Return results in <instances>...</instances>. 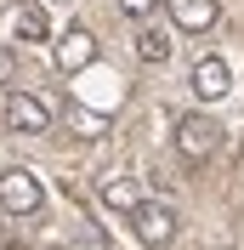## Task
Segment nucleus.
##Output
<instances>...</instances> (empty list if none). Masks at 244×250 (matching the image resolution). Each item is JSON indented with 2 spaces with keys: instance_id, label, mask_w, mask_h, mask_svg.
Returning <instances> with one entry per match:
<instances>
[{
  "instance_id": "nucleus-1",
  "label": "nucleus",
  "mask_w": 244,
  "mask_h": 250,
  "mask_svg": "<svg viewBox=\"0 0 244 250\" xmlns=\"http://www.w3.org/2000/svg\"><path fill=\"white\" fill-rule=\"evenodd\" d=\"M40 205H46V188H40L34 171H23V165L0 171V210L6 216H34Z\"/></svg>"
},
{
  "instance_id": "nucleus-2",
  "label": "nucleus",
  "mask_w": 244,
  "mask_h": 250,
  "mask_svg": "<svg viewBox=\"0 0 244 250\" xmlns=\"http://www.w3.org/2000/svg\"><path fill=\"white\" fill-rule=\"evenodd\" d=\"M216 142H222V125H216L210 114H182V120H176V154H182L187 165H204V159L216 154Z\"/></svg>"
},
{
  "instance_id": "nucleus-3",
  "label": "nucleus",
  "mask_w": 244,
  "mask_h": 250,
  "mask_svg": "<svg viewBox=\"0 0 244 250\" xmlns=\"http://www.w3.org/2000/svg\"><path fill=\"white\" fill-rule=\"evenodd\" d=\"M131 228H137V239L148 250H170V239H176V210H170L165 199H142L137 210H131Z\"/></svg>"
},
{
  "instance_id": "nucleus-4",
  "label": "nucleus",
  "mask_w": 244,
  "mask_h": 250,
  "mask_svg": "<svg viewBox=\"0 0 244 250\" xmlns=\"http://www.w3.org/2000/svg\"><path fill=\"white\" fill-rule=\"evenodd\" d=\"M6 125L23 131V137H40V131H51V108L40 97H29V91H12L6 97Z\"/></svg>"
},
{
  "instance_id": "nucleus-5",
  "label": "nucleus",
  "mask_w": 244,
  "mask_h": 250,
  "mask_svg": "<svg viewBox=\"0 0 244 250\" xmlns=\"http://www.w3.org/2000/svg\"><path fill=\"white\" fill-rule=\"evenodd\" d=\"M91 62H97V34L74 23V29L57 40V68L62 74H80V68H91Z\"/></svg>"
},
{
  "instance_id": "nucleus-6",
  "label": "nucleus",
  "mask_w": 244,
  "mask_h": 250,
  "mask_svg": "<svg viewBox=\"0 0 244 250\" xmlns=\"http://www.w3.org/2000/svg\"><path fill=\"white\" fill-rule=\"evenodd\" d=\"M233 91V68L222 57H199L193 68V97H204V103H216V97H227Z\"/></svg>"
},
{
  "instance_id": "nucleus-7",
  "label": "nucleus",
  "mask_w": 244,
  "mask_h": 250,
  "mask_svg": "<svg viewBox=\"0 0 244 250\" xmlns=\"http://www.w3.org/2000/svg\"><path fill=\"white\" fill-rule=\"evenodd\" d=\"M170 17L182 34H204L216 29V0H170Z\"/></svg>"
},
{
  "instance_id": "nucleus-8",
  "label": "nucleus",
  "mask_w": 244,
  "mask_h": 250,
  "mask_svg": "<svg viewBox=\"0 0 244 250\" xmlns=\"http://www.w3.org/2000/svg\"><path fill=\"white\" fill-rule=\"evenodd\" d=\"M102 205H108V210H125V216H131V210L142 205L137 176H108V182H102Z\"/></svg>"
},
{
  "instance_id": "nucleus-9",
  "label": "nucleus",
  "mask_w": 244,
  "mask_h": 250,
  "mask_svg": "<svg viewBox=\"0 0 244 250\" xmlns=\"http://www.w3.org/2000/svg\"><path fill=\"white\" fill-rule=\"evenodd\" d=\"M51 34V17L40 6H17V40H46Z\"/></svg>"
},
{
  "instance_id": "nucleus-10",
  "label": "nucleus",
  "mask_w": 244,
  "mask_h": 250,
  "mask_svg": "<svg viewBox=\"0 0 244 250\" xmlns=\"http://www.w3.org/2000/svg\"><path fill=\"white\" fill-rule=\"evenodd\" d=\"M137 57H142V62H165V57H170V34H165V29H142V34H137Z\"/></svg>"
},
{
  "instance_id": "nucleus-11",
  "label": "nucleus",
  "mask_w": 244,
  "mask_h": 250,
  "mask_svg": "<svg viewBox=\"0 0 244 250\" xmlns=\"http://www.w3.org/2000/svg\"><path fill=\"white\" fill-rule=\"evenodd\" d=\"M153 6H159V0H120V12H125V17H148Z\"/></svg>"
},
{
  "instance_id": "nucleus-12",
  "label": "nucleus",
  "mask_w": 244,
  "mask_h": 250,
  "mask_svg": "<svg viewBox=\"0 0 244 250\" xmlns=\"http://www.w3.org/2000/svg\"><path fill=\"white\" fill-rule=\"evenodd\" d=\"M12 74H17V57L0 46V85H12Z\"/></svg>"
}]
</instances>
